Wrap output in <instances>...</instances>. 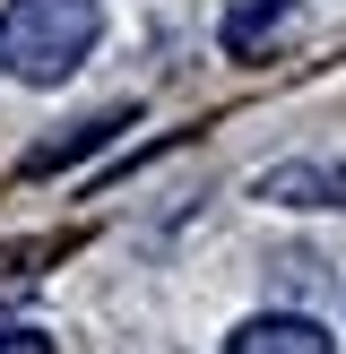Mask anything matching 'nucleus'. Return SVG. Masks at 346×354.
Returning a JSON list of instances; mask_svg holds the SVG:
<instances>
[{
    "label": "nucleus",
    "mask_w": 346,
    "mask_h": 354,
    "mask_svg": "<svg viewBox=\"0 0 346 354\" xmlns=\"http://www.w3.org/2000/svg\"><path fill=\"white\" fill-rule=\"evenodd\" d=\"M95 35H104L95 0H9L0 9V69L26 86H61L95 52Z\"/></svg>",
    "instance_id": "f257e3e1"
},
{
    "label": "nucleus",
    "mask_w": 346,
    "mask_h": 354,
    "mask_svg": "<svg viewBox=\"0 0 346 354\" xmlns=\"http://www.w3.org/2000/svg\"><path fill=\"white\" fill-rule=\"evenodd\" d=\"M225 354H329V328L311 311H260L225 337Z\"/></svg>",
    "instance_id": "f03ea898"
},
{
    "label": "nucleus",
    "mask_w": 346,
    "mask_h": 354,
    "mask_svg": "<svg viewBox=\"0 0 346 354\" xmlns=\"http://www.w3.org/2000/svg\"><path fill=\"white\" fill-rule=\"evenodd\" d=\"M260 199H277V207H346V165H277V173H260Z\"/></svg>",
    "instance_id": "7ed1b4c3"
},
{
    "label": "nucleus",
    "mask_w": 346,
    "mask_h": 354,
    "mask_svg": "<svg viewBox=\"0 0 346 354\" xmlns=\"http://www.w3.org/2000/svg\"><path fill=\"white\" fill-rule=\"evenodd\" d=\"M294 17H303V0H234L217 35H225V52H242V61H251V52H268Z\"/></svg>",
    "instance_id": "20e7f679"
},
{
    "label": "nucleus",
    "mask_w": 346,
    "mask_h": 354,
    "mask_svg": "<svg viewBox=\"0 0 346 354\" xmlns=\"http://www.w3.org/2000/svg\"><path fill=\"white\" fill-rule=\"evenodd\" d=\"M0 354H52V337L35 320H0Z\"/></svg>",
    "instance_id": "39448f33"
}]
</instances>
